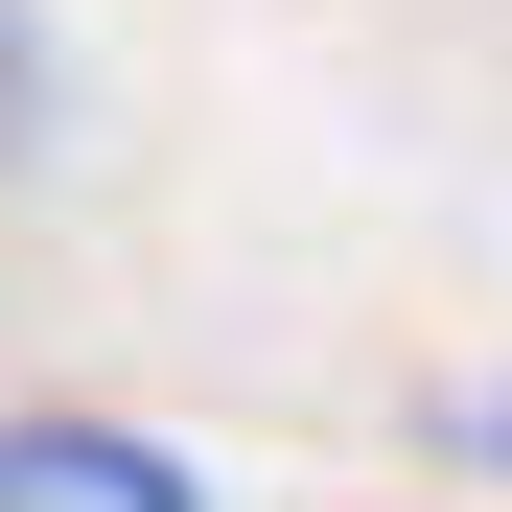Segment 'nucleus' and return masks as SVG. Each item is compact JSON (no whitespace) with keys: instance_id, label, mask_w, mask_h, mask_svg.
I'll return each mask as SVG.
<instances>
[{"instance_id":"obj_2","label":"nucleus","mask_w":512,"mask_h":512,"mask_svg":"<svg viewBox=\"0 0 512 512\" xmlns=\"http://www.w3.org/2000/svg\"><path fill=\"white\" fill-rule=\"evenodd\" d=\"M24 140H47V24L0 0V163H24Z\"/></svg>"},{"instance_id":"obj_1","label":"nucleus","mask_w":512,"mask_h":512,"mask_svg":"<svg viewBox=\"0 0 512 512\" xmlns=\"http://www.w3.org/2000/svg\"><path fill=\"white\" fill-rule=\"evenodd\" d=\"M0 512H210V466L140 419H0Z\"/></svg>"}]
</instances>
